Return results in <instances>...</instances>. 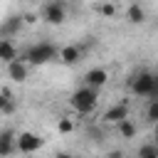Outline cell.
<instances>
[{
  "instance_id": "cell-16",
  "label": "cell",
  "mask_w": 158,
  "mask_h": 158,
  "mask_svg": "<svg viewBox=\"0 0 158 158\" xmlns=\"http://www.w3.org/2000/svg\"><path fill=\"white\" fill-rule=\"evenodd\" d=\"M146 121H148V123H156V121H158V99H148V106H146Z\"/></svg>"
},
{
  "instance_id": "cell-19",
  "label": "cell",
  "mask_w": 158,
  "mask_h": 158,
  "mask_svg": "<svg viewBox=\"0 0 158 158\" xmlns=\"http://www.w3.org/2000/svg\"><path fill=\"white\" fill-rule=\"evenodd\" d=\"M74 131V123L69 118H59V133H72Z\"/></svg>"
},
{
  "instance_id": "cell-8",
  "label": "cell",
  "mask_w": 158,
  "mask_h": 158,
  "mask_svg": "<svg viewBox=\"0 0 158 158\" xmlns=\"http://www.w3.org/2000/svg\"><path fill=\"white\" fill-rule=\"evenodd\" d=\"M27 74H30V69H27V62H22L20 57H17V59H12V62H7V77H10L12 81L22 84V81L27 79Z\"/></svg>"
},
{
  "instance_id": "cell-20",
  "label": "cell",
  "mask_w": 158,
  "mask_h": 158,
  "mask_svg": "<svg viewBox=\"0 0 158 158\" xmlns=\"http://www.w3.org/2000/svg\"><path fill=\"white\" fill-rule=\"evenodd\" d=\"M89 136H91V141H101V138H104V133L96 131V128H89Z\"/></svg>"
},
{
  "instance_id": "cell-5",
  "label": "cell",
  "mask_w": 158,
  "mask_h": 158,
  "mask_svg": "<svg viewBox=\"0 0 158 158\" xmlns=\"http://www.w3.org/2000/svg\"><path fill=\"white\" fill-rule=\"evenodd\" d=\"M42 143L44 141L32 131H22L15 136V151H20V153H35L37 148H42Z\"/></svg>"
},
{
  "instance_id": "cell-10",
  "label": "cell",
  "mask_w": 158,
  "mask_h": 158,
  "mask_svg": "<svg viewBox=\"0 0 158 158\" xmlns=\"http://www.w3.org/2000/svg\"><path fill=\"white\" fill-rule=\"evenodd\" d=\"M57 59H59L62 64L72 67V64H77V62L81 59V47H79V44H67V47H62V49L57 52Z\"/></svg>"
},
{
  "instance_id": "cell-3",
  "label": "cell",
  "mask_w": 158,
  "mask_h": 158,
  "mask_svg": "<svg viewBox=\"0 0 158 158\" xmlns=\"http://www.w3.org/2000/svg\"><path fill=\"white\" fill-rule=\"evenodd\" d=\"M57 44H52V42H37V44H32V47H27L22 54H20V59L22 62H27V64H47V62H52V59H57Z\"/></svg>"
},
{
  "instance_id": "cell-15",
  "label": "cell",
  "mask_w": 158,
  "mask_h": 158,
  "mask_svg": "<svg viewBox=\"0 0 158 158\" xmlns=\"http://www.w3.org/2000/svg\"><path fill=\"white\" fill-rule=\"evenodd\" d=\"M15 109H17L15 96L7 89H0V114H15Z\"/></svg>"
},
{
  "instance_id": "cell-13",
  "label": "cell",
  "mask_w": 158,
  "mask_h": 158,
  "mask_svg": "<svg viewBox=\"0 0 158 158\" xmlns=\"http://www.w3.org/2000/svg\"><path fill=\"white\" fill-rule=\"evenodd\" d=\"M114 126H116V131H118V136H121V138H133V136L138 133V126H136L128 116H126V118H121V121H118V123H114Z\"/></svg>"
},
{
  "instance_id": "cell-4",
  "label": "cell",
  "mask_w": 158,
  "mask_h": 158,
  "mask_svg": "<svg viewBox=\"0 0 158 158\" xmlns=\"http://www.w3.org/2000/svg\"><path fill=\"white\" fill-rule=\"evenodd\" d=\"M40 15H42V20L47 25H62L67 20V0H49V2H44Z\"/></svg>"
},
{
  "instance_id": "cell-11",
  "label": "cell",
  "mask_w": 158,
  "mask_h": 158,
  "mask_svg": "<svg viewBox=\"0 0 158 158\" xmlns=\"http://www.w3.org/2000/svg\"><path fill=\"white\" fill-rule=\"evenodd\" d=\"M20 57V52H17V47L12 44V40L10 37H0V62H12V59H17Z\"/></svg>"
},
{
  "instance_id": "cell-9",
  "label": "cell",
  "mask_w": 158,
  "mask_h": 158,
  "mask_svg": "<svg viewBox=\"0 0 158 158\" xmlns=\"http://www.w3.org/2000/svg\"><path fill=\"white\" fill-rule=\"evenodd\" d=\"M126 116H128V104H126V101H121V104L109 106V109L104 111L101 121H104V123H118V121H121V118H126Z\"/></svg>"
},
{
  "instance_id": "cell-1",
  "label": "cell",
  "mask_w": 158,
  "mask_h": 158,
  "mask_svg": "<svg viewBox=\"0 0 158 158\" xmlns=\"http://www.w3.org/2000/svg\"><path fill=\"white\" fill-rule=\"evenodd\" d=\"M131 91L136 96H148V99H158V77L151 69H138L131 77Z\"/></svg>"
},
{
  "instance_id": "cell-7",
  "label": "cell",
  "mask_w": 158,
  "mask_h": 158,
  "mask_svg": "<svg viewBox=\"0 0 158 158\" xmlns=\"http://www.w3.org/2000/svg\"><path fill=\"white\" fill-rule=\"evenodd\" d=\"M109 81V72L104 67H91L86 74H84V84L86 86H94V89H101L104 84Z\"/></svg>"
},
{
  "instance_id": "cell-18",
  "label": "cell",
  "mask_w": 158,
  "mask_h": 158,
  "mask_svg": "<svg viewBox=\"0 0 158 158\" xmlns=\"http://www.w3.org/2000/svg\"><path fill=\"white\" fill-rule=\"evenodd\" d=\"M96 10H99V15H104V17H114V15H116V7H114L111 2H101Z\"/></svg>"
},
{
  "instance_id": "cell-2",
  "label": "cell",
  "mask_w": 158,
  "mask_h": 158,
  "mask_svg": "<svg viewBox=\"0 0 158 158\" xmlns=\"http://www.w3.org/2000/svg\"><path fill=\"white\" fill-rule=\"evenodd\" d=\"M69 106L77 111V114H91L96 106H99V89L94 86H79L72 96H69Z\"/></svg>"
},
{
  "instance_id": "cell-14",
  "label": "cell",
  "mask_w": 158,
  "mask_h": 158,
  "mask_svg": "<svg viewBox=\"0 0 158 158\" xmlns=\"http://www.w3.org/2000/svg\"><path fill=\"white\" fill-rule=\"evenodd\" d=\"M126 20H128L131 25H141V22H146V10H143L138 2H131L128 10H126Z\"/></svg>"
},
{
  "instance_id": "cell-12",
  "label": "cell",
  "mask_w": 158,
  "mask_h": 158,
  "mask_svg": "<svg viewBox=\"0 0 158 158\" xmlns=\"http://www.w3.org/2000/svg\"><path fill=\"white\" fill-rule=\"evenodd\" d=\"M15 131L12 128H5V131H0V156H10V153H15Z\"/></svg>"
},
{
  "instance_id": "cell-17",
  "label": "cell",
  "mask_w": 158,
  "mask_h": 158,
  "mask_svg": "<svg viewBox=\"0 0 158 158\" xmlns=\"http://www.w3.org/2000/svg\"><path fill=\"white\" fill-rule=\"evenodd\" d=\"M138 158H158V146L156 143H146L138 148Z\"/></svg>"
},
{
  "instance_id": "cell-6",
  "label": "cell",
  "mask_w": 158,
  "mask_h": 158,
  "mask_svg": "<svg viewBox=\"0 0 158 158\" xmlns=\"http://www.w3.org/2000/svg\"><path fill=\"white\" fill-rule=\"evenodd\" d=\"M22 25H25L22 15H7L2 20V25H0V37H15L22 30Z\"/></svg>"
}]
</instances>
